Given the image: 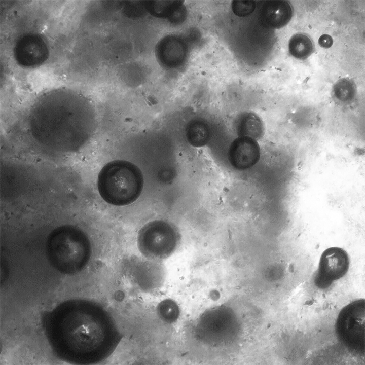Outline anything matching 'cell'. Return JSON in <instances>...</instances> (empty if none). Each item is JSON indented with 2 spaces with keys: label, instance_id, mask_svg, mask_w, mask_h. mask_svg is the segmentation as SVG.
<instances>
[{
  "label": "cell",
  "instance_id": "obj_10",
  "mask_svg": "<svg viewBox=\"0 0 365 365\" xmlns=\"http://www.w3.org/2000/svg\"><path fill=\"white\" fill-rule=\"evenodd\" d=\"M160 313L161 317H163L166 321H174L175 318L178 316V307L174 302L167 300L164 301L160 304Z\"/></svg>",
  "mask_w": 365,
  "mask_h": 365
},
{
  "label": "cell",
  "instance_id": "obj_8",
  "mask_svg": "<svg viewBox=\"0 0 365 365\" xmlns=\"http://www.w3.org/2000/svg\"><path fill=\"white\" fill-rule=\"evenodd\" d=\"M314 50V46L312 40L305 34H295L289 40V52L297 59H306L313 53Z\"/></svg>",
  "mask_w": 365,
  "mask_h": 365
},
{
  "label": "cell",
  "instance_id": "obj_1",
  "mask_svg": "<svg viewBox=\"0 0 365 365\" xmlns=\"http://www.w3.org/2000/svg\"><path fill=\"white\" fill-rule=\"evenodd\" d=\"M98 192L106 203L116 206L132 204L139 197L143 187L140 169L123 160L111 161L100 171L97 177Z\"/></svg>",
  "mask_w": 365,
  "mask_h": 365
},
{
  "label": "cell",
  "instance_id": "obj_3",
  "mask_svg": "<svg viewBox=\"0 0 365 365\" xmlns=\"http://www.w3.org/2000/svg\"><path fill=\"white\" fill-rule=\"evenodd\" d=\"M197 337L210 346H224L235 341L239 334V322L230 308L220 306L204 312L196 326Z\"/></svg>",
  "mask_w": 365,
  "mask_h": 365
},
{
  "label": "cell",
  "instance_id": "obj_11",
  "mask_svg": "<svg viewBox=\"0 0 365 365\" xmlns=\"http://www.w3.org/2000/svg\"><path fill=\"white\" fill-rule=\"evenodd\" d=\"M319 46L323 48H329L333 44L332 36L327 34L321 35L318 40Z\"/></svg>",
  "mask_w": 365,
  "mask_h": 365
},
{
  "label": "cell",
  "instance_id": "obj_4",
  "mask_svg": "<svg viewBox=\"0 0 365 365\" xmlns=\"http://www.w3.org/2000/svg\"><path fill=\"white\" fill-rule=\"evenodd\" d=\"M137 247L140 252L150 260L166 259L175 250L178 236L174 227L162 220L145 224L139 231Z\"/></svg>",
  "mask_w": 365,
  "mask_h": 365
},
{
  "label": "cell",
  "instance_id": "obj_7",
  "mask_svg": "<svg viewBox=\"0 0 365 365\" xmlns=\"http://www.w3.org/2000/svg\"><path fill=\"white\" fill-rule=\"evenodd\" d=\"M264 14L268 23L279 28L286 25L293 16V8L286 1H270L266 6Z\"/></svg>",
  "mask_w": 365,
  "mask_h": 365
},
{
  "label": "cell",
  "instance_id": "obj_6",
  "mask_svg": "<svg viewBox=\"0 0 365 365\" xmlns=\"http://www.w3.org/2000/svg\"><path fill=\"white\" fill-rule=\"evenodd\" d=\"M349 267V259L345 250L337 247L327 248L320 258L314 279L315 285L321 289L329 287L347 273Z\"/></svg>",
  "mask_w": 365,
  "mask_h": 365
},
{
  "label": "cell",
  "instance_id": "obj_9",
  "mask_svg": "<svg viewBox=\"0 0 365 365\" xmlns=\"http://www.w3.org/2000/svg\"><path fill=\"white\" fill-rule=\"evenodd\" d=\"M334 97L342 103H349L355 97L356 87L354 82L348 78H342L335 82L333 87Z\"/></svg>",
  "mask_w": 365,
  "mask_h": 365
},
{
  "label": "cell",
  "instance_id": "obj_5",
  "mask_svg": "<svg viewBox=\"0 0 365 365\" xmlns=\"http://www.w3.org/2000/svg\"><path fill=\"white\" fill-rule=\"evenodd\" d=\"M364 300H356L344 307L337 319V337L352 352H364Z\"/></svg>",
  "mask_w": 365,
  "mask_h": 365
},
{
  "label": "cell",
  "instance_id": "obj_2",
  "mask_svg": "<svg viewBox=\"0 0 365 365\" xmlns=\"http://www.w3.org/2000/svg\"><path fill=\"white\" fill-rule=\"evenodd\" d=\"M46 247L51 263L60 271L67 273L83 268L92 252L90 241L85 233L69 225L54 229L47 238Z\"/></svg>",
  "mask_w": 365,
  "mask_h": 365
}]
</instances>
